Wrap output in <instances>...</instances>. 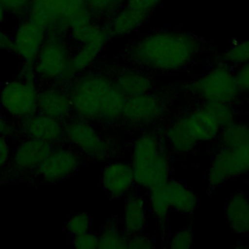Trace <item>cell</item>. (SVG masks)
I'll return each instance as SVG.
<instances>
[{"instance_id":"obj_1","label":"cell","mask_w":249,"mask_h":249,"mask_svg":"<svg viewBox=\"0 0 249 249\" xmlns=\"http://www.w3.org/2000/svg\"><path fill=\"white\" fill-rule=\"evenodd\" d=\"M73 115L90 123L111 124L122 118L126 97L113 80L101 73H87L65 87Z\"/></svg>"},{"instance_id":"obj_2","label":"cell","mask_w":249,"mask_h":249,"mask_svg":"<svg viewBox=\"0 0 249 249\" xmlns=\"http://www.w3.org/2000/svg\"><path fill=\"white\" fill-rule=\"evenodd\" d=\"M198 39L186 32L156 31L138 40L130 49V59L143 67L175 71L188 65L198 53Z\"/></svg>"},{"instance_id":"obj_3","label":"cell","mask_w":249,"mask_h":249,"mask_svg":"<svg viewBox=\"0 0 249 249\" xmlns=\"http://www.w3.org/2000/svg\"><path fill=\"white\" fill-rule=\"evenodd\" d=\"M233 123V113L225 103L206 102L177 120L167 129V138L177 153H187L201 141L215 139Z\"/></svg>"},{"instance_id":"obj_4","label":"cell","mask_w":249,"mask_h":249,"mask_svg":"<svg viewBox=\"0 0 249 249\" xmlns=\"http://www.w3.org/2000/svg\"><path fill=\"white\" fill-rule=\"evenodd\" d=\"M130 164L134 183L146 190L151 191L168 180L170 169L168 159L152 134H144L136 139Z\"/></svg>"},{"instance_id":"obj_5","label":"cell","mask_w":249,"mask_h":249,"mask_svg":"<svg viewBox=\"0 0 249 249\" xmlns=\"http://www.w3.org/2000/svg\"><path fill=\"white\" fill-rule=\"evenodd\" d=\"M71 54L65 34L48 32L34 64L39 80L52 85L68 84L76 77L71 69Z\"/></svg>"},{"instance_id":"obj_6","label":"cell","mask_w":249,"mask_h":249,"mask_svg":"<svg viewBox=\"0 0 249 249\" xmlns=\"http://www.w3.org/2000/svg\"><path fill=\"white\" fill-rule=\"evenodd\" d=\"M38 82L18 76L3 86L0 105L8 118L19 122L38 112Z\"/></svg>"},{"instance_id":"obj_7","label":"cell","mask_w":249,"mask_h":249,"mask_svg":"<svg viewBox=\"0 0 249 249\" xmlns=\"http://www.w3.org/2000/svg\"><path fill=\"white\" fill-rule=\"evenodd\" d=\"M149 204L154 216L163 222L170 209L183 214L193 213L197 206V197L183 183L168 179L150 191Z\"/></svg>"},{"instance_id":"obj_8","label":"cell","mask_w":249,"mask_h":249,"mask_svg":"<svg viewBox=\"0 0 249 249\" xmlns=\"http://www.w3.org/2000/svg\"><path fill=\"white\" fill-rule=\"evenodd\" d=\"M64 141L81 156L93 160L110 157L113 147L93 127L90 122L70 117L64 122Z\"/></svg>"},{"instance_id":"obj_9","label":"cell","mask_w":249,"mask_h":249,"mask_svg":"<svg viewBox=\"0 0 249 249\" xmlns=\"http://www.w3.org/2000/svg\"><path fill=\"white\" fill-rule=\"evenodd\" d=\"M190 89L206 102L230 104L237 97L239 89L234 73L226 65H218L194 81Z\"/></svg>"},{"instance_id":"obj_10","label":"cell","mask_w":249,"mask_h":249,"mask_svg":"<svg viewBox=\"0 0 249 249\" xmlns=\"http://www.w3.org/2000/svg\"><path fill=\"white\" fill-rule=\"evenodd\" d=\"M111 37L107 25L94 21L70 37L78 45L71 54V69L75 76L87 70L95 61Z\"/></svg>"},{"instance_id":"obj_11","label":"cell","mask_w":249,"mask_h":249,"mask_svg":"<svg viewBox=\"0 0 249 249\" xmlns=\"http://www.w3.org/2000/svg\"><path fill=\"white\" fill-rule=\"evenodd\" d=\"M247 172H249V141L233 149L221 148L214 156L208 169V188L214 190Z\"/></svg>"},{"instance_id":"obj_12","label":"cell","mask_w":249,"mask_h":249,"mask_svg":"<svg viewBox=\"0 0 249 249\" xmlns=\"http://www.w3.org/2000/svg\"><path fill=\"white\" fill-rule=\"evenodd\" d=\"M82 162L81 155L70 145L56 144L34 174L46 183H54L73 175Z\"/></svg>"},{"instance_id":"obj_13","label":"cell","mask_w":249,"mask_h":249,"mask_svg":"<svg viewBox=\"0 0 249 249\" xmlns=\"http://www.w3.org/2000/svg\"><path fill=\"white\" fill-rule=\"evenodd\" d=\"M47 34L48 30L44 26L25 17L20 19L12 35V52L23 64L34 66Z\"/></svg>"},{"instance_id":"obj_14","label":"cell","mask_w":249,"mask_h":249,"mask_svg":"<svg viewBox=\"0 0 249 249\" xmlns=\"http://www.w3.org/2000/svg\"><path fill=\"white\" fill-rule=\"evenodd\" d=\"M71 0H31L26 18L44 26L48 32L67 34Z\"/></svg>"},{"instance_id":"obj_15","label":"cell","mask_w":249,"mask_h":249,"mask_svg":"<svg viewBox=\"0 0 249 249\" xmlns=\"http://www.w3.org/2000/svg\"><path fill=\"white\" fill-rule=\"evenodd\" d=\"M53 146L49 142L24 137L12 153L10 163L13 170L19 174L34 173Z\"/></svg>"},{"instance_id":"obj_16","label":"cell","mask_w":249,"mask_h":249,"mask_svg":"<svg viewBox=\"0 0 249 249\" xmlns=\"http://www.w3.org/2000/svg\"><path fill=\"white\" fill-rule=\"evenodd\" d=\"M18 131L23 137L33 138L53 145L64 141V123L40 112L18 122Z\"/></svg>"},{"instance_id":"obj_17","label":"cell","mask_w":249,"mask_h":249,"mask_svg":"<svg viewBox=\"0 0 249 249\" xmlns=\"http://www.w3.org/2000/svg\"><path fill=\"white\" fill-rule=\"evenodd\" d=\"M160 98L150 92L126 97L122 118L132 124H148L159 119L163 112Z\"/></svg>"},{"instance_id":"obj_18","label":"cell","mask_w":249,"mask_h":249,"mask_svg":"<svg viewBox=\"0 0 249 249\" xmlns=\"http://www.w3.org/2000/svg\"><path fill=\"white\" fill-rule=\"evenodd\" d=\"M37 102L38 112L63 123L73 114L69 94L65 87L59 85L39 89Z\"/></svg>"},{"instance_id":"obj_19","label":"cell","mask_w":249,"mask_h":249,"mask_svg":"<svg viewBox=\"0 0 249 249\" xmlns=\"http://www.w3.org/2000/svg\"><path fill=\"white\" fill-rule=\"evenodd\" d=\"M104 190L113 197L127 195L134 183L131 164L124 161H113L106 164L100 176Z\"/></svg>"},{"instance_id":"obj_20","label":"cell","mask_w":249,"mask_h":249,"mask_svg":"<svg viewBox=\"0 0 249 249\" xmlns=\"http://www.w3.org/2000/svg\"><path fill=\"white\" fill-rule=\"evenodd\" d=\"M225 215L232 232L249 234V199L241 191L230 196L225 204Z\"/></svg>"},{"instance_id":"obj_21","label":"cell","mask_w":249,"mask_h":249,"mask_svg":"<svg viewBox=\"0 0 249 249\" xmlns=\"http://www.w3.org/2000/svg\"><path fill=\"white\" fill-rule=\"evenodd\" d=\"M149 18V16L134 11L126 6L119 8L111 17L107 24L111 36L124 37L136 31Z\"/></svg>"},{"instance_id":"obj_22","label":"cell","mask_w":249,"mask_h":249,"mask_svg":"<svg viewBox=\"0 0 249 249\" xmlns=\"http://www.w3.org/2000/svg\"><path fill=\"white\" fill-rule=\"evenodd\" d=\"M146 222L144 200L137 195L127 196L124 202V228L128 235H135L142 231Z\"/></svg>"},{"instance_id":"obj_23","label":"cell","mask_w":249,"mask_h":249,"mask_svg":"<svg viewBox=\"0 0 249 249\" xmlns=\"http://www.w3.org/2000/svg\"><path fill=\"white\" fill-rule=\"evenodd\" d=\"M114 82L125 97L146 93L152 89L150 78L136 71L123 72Z\"/></svg>"},{"instance_id":"obj_24","label":"cell","mask_w":249,"mask_h":249,"mask_svg":"<svg viewBox=\"0 0 249 249\" xmlns=\"http://www.w3.org/2000/svg\"><path fill=\"white\" fill-rule=\"evenodd\" d=\"M128 235L121 231L113 222H107L98 235V248L100 249H125Z\"/></svg>"},{"instance_id":"obj_25","label":"cell","mask_w":249,"mask_h":249,"mask_svg":"<svg viewBox=\"0 0 249 249\" xmlns=\"http://www.w3.org/2000/svg\"><path fill=\"white\" fill-rule=\"evenodd\" d=\"M222 148L233 149L249 141V125L231 123L220 132Z\"/></svg>"},{"instance_id":"obj_26","label":"cell","mask_w":249,"mask_h":249,"mask_svg":"<svg viewBox=\"0 0 249 249\" xmlns=\"http://www.w3.org/2000/svg\"><path fill=\"white\" fill-rule=\"evenodd\" d=\"M123 2V0H87V6L94 19L112 17Z\"/></svg>"},{"instance_id":"obj_27","label":"cell","mask_w":249,"mask_h":249,"mask_svg":"<svg viewBox=\"0 0 249 249\" xmlns=\"http://www.w3.org/2000/svg\"><path fill=\"white\" fill-rule=\"evenodd\" d=\"M90 227L91 219L86 212H76L72 214L64 225L66 232L71 237L90 231Z\"/></svg>"},{"instance_id":"obj_28","label":"cell","mask_w":249,"mask_h":249,"mask_svg":"<svg viewBox=\"0 0 249 249\" xmlns=\"http://www.w3.org/2000/svg\"><path fill=\"white\" fill-rule=\"evenodd\" d=\"M223 59L229 63L241 65L249 62V38L237 42L223 53Z\"/></svg>"},{"instance_id":"obj_29","label":"cell","mask_w":249,"mask_h":249,"mask_svg":"<svg viewBox=\"0 0 249 249\" xmlns=\"http://www.w3.org/2000/svg\"><path fill=\"white\" fill-rule=\"evenodd\" d=\"M31 0H0L7 15L23 18L26 17Z\"/></svg>"},{"instance_id":"obj_30","label":"cell","mask_w":249,"mask_h":249,"mask_svg":"<svg viewBox=\"0 0 249 249\" xmlns=\"http://www.w3.org/2000/svg\"><path fill=\"white\" fill-rule=\"evenodd\" d=\"M194 237L191 227H184L171 237L169 247L173 249H189L193 246Z\"/></svg>"},{"instance_id":"obj_31","label":"cell","mask_w":249,"mask_h":249,"mask_svg":"<svg viewBox=\"0 0 249 249\" xmlns=\"http://www.w3.org/2000/svg\"><path fill=\"white\" fill-rule=\"evenodd\" d=\"M71 244L77 249L98 248V235L89 231L87 232L71 237Z\"/></svg>"},{"instance_id":"obj_32","label":"cell","mask_w":249,"mask_h":249,"mask_svg":"<svg viewBox=\"0 0 249 249\" xmlns=\"http://www.w3.org/2000/svg\"><path fill=\"white\" fill-rule=\"evenodd\" d=\"M162 0H124L125 6L141 14L150 16Z\"/></svg>"},{"instance_id":"obj_33","label":"cell","mask_w":249,"mask_h":249,"mask_svg":"<svg viewBox=\"0 0 249 249\" xmlns=\"http://www.w3.org/2000/svg\"><path fill=\"white\" fill-rule=\"evenodd\" d=\"M7 13L0 4V50L12 52L13 49V40L12 35L2 29V24L5 21Z\"/></svg>"},{"instance_id":"obj_34","label":"cell","mask_w":249,"mask_h":249,"mask_svg":"<svg viewBox=\"0 0 249 249\" xmlns=\"http://www.w3.org/2000/svg\"><path fill=\"white\" fill-rule=\"evenodd\" d=\"M154 241L148 236L141 233L128 236L127 240V247L130 249H147L153 248Z\"/></svg>"},{"instance_id":"obj_35","label":"cell","mask_w":249,"mask_h":249,"mask_svg":"<svg viewBox=\"0 0 249 249\" xmlns=\"http://www.w3.org/2000/svg\"><path fill=\"white\" fill-rule=\"evenodd\" d=\"M12 148L8 137L0 135V171L8 166L12 158Z\"/></svg>"},{"instance_id":"obj_36","label":"cell","mask_w":249,"mask_h":249,"mask_svg":"<svg viewBox=\"0 0 249 249\" xmlns=\"http://www.w3.org/2000/svg\"><path fill=\"white\" fill-rule=\"evenodd\" d=\"M18 134H19L18 127L16 126L13 122H11L10 118L0 112V135L6 137H15Z\"/></svg>"},{"instance_id":"obj_37","label":"cell","mask_w":249,"mask_h":249,"mask_svg":"<svg viewBox=\"0 0 249 249\" xmlns=\"http://www.w3.org/2000/svg\"><path fill=\"white\" fill-rule=\"evenodd\" d=\"M234 76L239 90L249 91V62L241 64Z\"/></svg>"},{"instance_id":"obj_38","label":"cell","mask_w":249,"mask_h":249,"mask_svg":"<svg viewBox=\"0 0 249 249\" xmlns=\"http://www.w3.org/2000/svg\"><path fill=\"white\" fill-rule=\"evenodd\" d=\"M123 1H124V0H123Z\"/></svg>"}]
</instances>
